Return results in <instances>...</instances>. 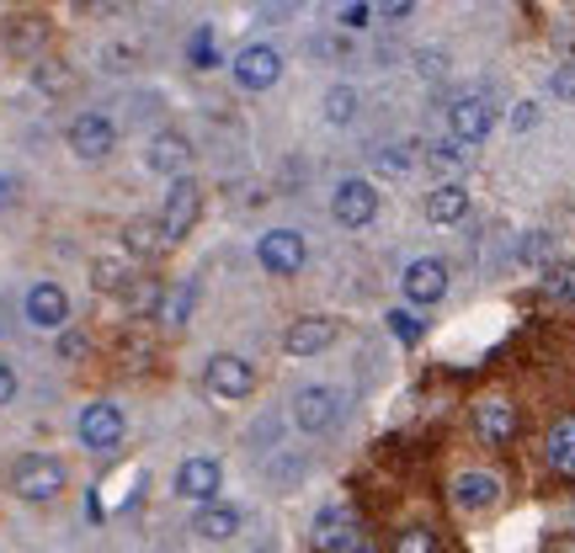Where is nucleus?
<instances>
[{"mask_svg":"<svg viewBox=\"0 0 575 553\" xmlns=\"http://www.w3.org/2000/svg\"><path fill=\"white\" fill-rule=\"evenodd\" d=\"M463 213H469V192L458 181H443L437 192H426V219L432 224H458Z\"/></svg>","mask_w":575,"mask_h":553,"instance_id":"obj_19","label":"nucleus"},{"mask_svg":"<svg viewBox=\"0 0 575 553\" xmlns=\"http://www.w3.org/2000/svg\"><path fill=\"white\" fill-rule=\"evenodd\" d=\"M554 553H575V538H571V543H560V549H554Z\"/></svg>","mask_w":575,"mask_h":553,"instance_id":"obj_43","label":"nucleus"},{"mask_svg":"<svg viewBox=\"0 0 575 553\" xmlns=\"http://www.w3.org/2000/svg\"><path fill=\"white\" fill-rule=\"evenodd\" d=\"M124 245L133 256H155V245H161V224L155 219H133L124 230Z\"/></svg>","mask_w":575,"mask_h":553,"instance_id":"obj_24","label":"nucleus"},{"mask_svg":"<svg viewBox=\"0 0 575 553\" xmlns=\"http://www.w3.org/2000/svg\"><path fill=\"white\" fill-rule=\"evenodd\" d=\"M336 415H341V399H336V389H304V395L293 399V421L304 426V432H326V426H336Z\"/></svg>","mask_w":575,"mask_h":553,"instance_id":"obj_13","label":"nucleus"},{"mask_svg":"<svg viewBox=\"0 0 575 553\" xmlns=\"http://www.w3.org/2000/svg\"><path fill=\"white\" fill-rule=\"evenodd\" d=\"M85 352H91V341H85L81 330H64V336H59V356H64V362H81Z\"/></svg>","mask_w":575,"mask_h":553,"instance_id":"obj_34","label":"nucleus"},{"mask_svg":"<svg viewBox=\"0 0 575 553\" xmlns=\"http://www.w3.org/2000/svg\"><path fill=\"white\" fill-rule=\"evenodd\" d=\"M347 532H357V516H352V506H326V511L315 516V543H320V549H336Z\"/></svg>","mask_w":575,"mask_h":553,"instance_id":"obj_21","label":"nucleus"},{"mask_svg":"<svg viewBox=\"0 0 575 553\" xmlns=\"http://www.w3.org/2000/svg\"><path fill=\"white\" fill-rule=\"evenodd\" d=\"M5 43H11V48H33V43H43V22L38 16H16V27H5Z\"/></svg>","mask_w":575,"mask_h":553,"instance_id":"obj_30","label":"nucleus"},{"mask_svg":"<svg viewBox=\"0 0 575 553\" xmlns=\"http://www.w3.org/2000/svg\"><path fill=\"white\" fill-rule=\"evenodd\" d=\"M203 384H208V395L213 399H246L250 389H256V373H250V362L219 352V356H208Z\"/></svg>","mask_w":575,"mask_h":553,"instance_id":"obj_3","label":"nucleus"},{"mask_svg":"<svg viewBox=\"0 0 575 553\" xmlns=\"http://www.w3.org/2000/svg\"><path fill=\"white\" fill-rule=\"evenodd\" d=\"M389 553H437V538L426 532V527H406L400 538H395V549Z\"/></svg>","mask_w":575,"mask_h":553,"instance_id":"obj_28","label":"nucleus"},{"mask_svg":"<svg viewBox=\"0 0 575 553\" xmlns=\"http://www.w3.org/2000/svg\"><path fill=\"white\" fill-rule=\"evenodd\" d=\"M27 319L43 325V330H59V325L70 319V298H64V287H59V282H38V287L27 293Z\"/></svg>","mask_w":575,"mask_h":553,"instance_id":"obj_16","label":"nucleus"},{"mask_svg":"<svg viewBox=\"0 0 575 553\" xmlns=\"http://www.w3.org/2000/svg\"><path fill=\"white\" fill-rule=\"evenodd\" d=\"M187 54H192V64H198V70H213V64H219V54H213V33H208V27H198V33H192Z\"/></svg>","mask_w":575,"mask_h":553,"instance_id":"obj_31","label":"nucleus"},{"mask_svg":"<svg viewBox=\"0 0 575 553\" xmlns=\"http://www.w3.org/2000/svg\"><path fill=\"white\" fill-rule=\"evenodd\" d=\"M198 213H203V187L192 181V176H181V181H171V192H165V208H161V239H187L192 235V224H198Z\"/></svg>","mask_w":575,"mask_h":553,"instance_id":"obj_1","label":"nucleus"},{"mask_svg":"<svg viewBox=\"0 0 575 553\" xmlns=\"http://www.w3.org/2000/svg\"><path fill=\"white\" fill-rule=\"evenodd\" d=\"M373 165H378L384 176H406V170L415 165V150H411V144H395V150H384V155L373 160Z\"/></svg>","mask_w":575,"mask_h":553,"instance_id":"obj_29","label":"nucleus"},{"mask_svg":"<svg viewBox=\"0 0 575 553\" xmlns=\"http://www.w3.org/2000/svg\"><path fill=\"white\" fill-rule=\"evenodd\" d=\"M330 213H336V224H347V230H368L373 213H378V192H373L368 181H341L336 198H330Z\"/></svg>","mask_w":575,"mask_h":553,"instance_id":"obj_6","label":"nucleus"},{"mask_svg":"<svg viewBox=\"0 0 575 553\" xmlns=\"http://www.w3.org/2000/svg\"><path fill=\"white\" fill-rule=\"evenodd\" d=\"M538 287H543L549 304H575V267H549Z\"/></svg>","mask_w":575,"mask_h":553,"instance_id":"obj_23","label":"nucleus"},{"mask_svg":"<svg viewBox=\"0 0 575 553\" xmlns=\"http://www.w3.org/2000/svg\"><path fill=\"white\" fill-rule=\"evenodd\" d=\"M278 75H283V54H278V48H267V43L240 48V59H235V80H240L246 91H267V85H278Z\"/></svg>","mask_w":575,"mask_h":553,"instance_id":"obj_9","label":"nucleus"},{"mask_svg":"<svg viewBox=\"0 0 575 553\" xmlns=\"http://www.w3.org/2000/svg\"><path fill=\"white\" fill-rule=\"evenodd\" d=\"M187 165H192V144H187V133H176V128H165L150 139V170H161V176H187Z\"/></svg>","mask_w":575,"mask_h":553,"instance_id":"obj_14","label":"nucleus"},{"mask_svg":"<svg viewBox=\"0 0 575 553\" xmlns=\"http://www.w3.org/2000/svg\"><path fill=\"white\" fill-rule=\"evenodd\" d=\"M533 122H538V102H517V113H512V128H517V133H528Z\"/></svg>","mask_w":575,"mask_h":553,"instance_id":"obj_40","label":"nucleus"},{"mask_svg":"<svg viewBox=\"0 0 575 553\" xmlns=\"http://www.w3.org/2000/svg\"><path fill=\"white\" fill-rule=\"evenodd\" d=\"M176 495L181 501H198V506H213V495H219V463L213 458H187L176 469Z\"/></svg>","mask_w":575,"mask_h":553,"instance_id":"obj_12","label":"nucleus"},{"mask_svg":"<svg viewBox=\"0 0 575 553\" xmlns=\"http://www.w3.org/2000/svg\"><path fill=\"white\" fill-rule=\"evenodd\" d=\"M373 16H378L373 5H341V22H347V27H368Z\"/></svg>","mask_w":575,"mask_h":553,"instance_id":"obj_39","label":"nucleus"},{"mask_svg":"<svg viewBox=\"0 0 575 553\" xmlns=\"http://www.w3.org/2000/svg\"><path fill=\"white\" fill-rule=\"evenodd\" d=\"M192 304H198V287H192V282H181V287L161 293V309H155V315H161L171 330H181V325H187V315H192Z\"/></svg>","mask_w":575,"mask_h":553,"instance_id":"obj_22","label":"nucleus"},{"mask_svg":"<svg viewBox=\"0 0 575 553\" xmlns=\"http://www.w3.org/2000/svg\"><path fill=\"white\" fill-rule=\"evenodd\" d=\"M474 436H480V442H491V447L512 442V436H517V404H512V399H501V395L480 399V404H474Z\"/></svg>","mask_w":575,"mask_h":553,"instance_id":"obj_10","label":"nucleus"},{"mask_svg":"<svg viewBox=\"0 0 575 553\" xmlns=\"http://www.w3.org/2000/svg\"><path fill=\"white\" fill-rule=\"evenodd\" d=\"M192 532H203L208 543H224V538H235V532H240V511H235V506H198Z\"/></svg>","mask_w":575,"mask_h":553,"instance_id":"obj_20","label":"nucleus"},{"mask_svg":"<svg viewBox=\"0 0 575 553\" xmlns=\"http://www.w3.org/2000/svg\"><path fill=\"white\" fill-rule=\"evenodd\" d=\"M400 282H406V298H411V304H437V298L448 293V267H443L437 256H421V261L406 267Z\"/></svg>","mask_w":575,"mask_h":553,"instance_id":"obj_11","label":"nucleus"},{"mask_svg":"<svg viewBox=\"0 0 575 553\" xmlns=\"http://www.w3.org/2000/svg\"><path fill=\"white\" fill-rule=\"evenodd\" d=\"M326 553H378V549H373V538H368V532L357 527V532H347V538H341L336 549H326Z\"/></svg>","mask_w":575,"mask_h":553,"instance_id":"obj_36","label":"nucleus"},{"mask_svg":"<svg viewBox=\"0 0 575 553\" xmlns=\"http://www.w3.org/2000/svg\"><path fill=\"white\" fill-rule=\"evenodd\" d=\"M91 282H96V293H128L133 272H128L124 261H96V267H91Z\"/></svg>","mask_w":575,"mask_h":553,"instance_id":"obj_25","label":"nucleus"},{"mask_svg":"<svg viewBox=\"0 0 575 553\" xmlns=\"http://www.w3.org/2000/svg\"><path fill=\"white\" fill-rule=\"evenodd\" d=\"M554 256V239L549 235H528L523 239V261H549Z\"/></svg>","mask_w":575,"mask_h":553,"instance_id":"obj_37","label":"nucleus"},{"mask_svg":"<svg viewBox=\"0 0 575 553\" xmlns=\"http://www.w3.org/2000/svg\"><path fill=\"white\" fill-rule=\"evenodd\" d=\"M326 118L330 122H352V118H357V91H352V85L326 91Z\"/></svg>","mask_w":575,"mask_h":553,"instance_id":"obj_27","label":"nucleus"},{"mask_svg":"<svg viewBox=\"0 0 575 553\" xmlns=\"http://www.w3.org/2000/svg\"><path fill=\"white\" fill-rule=\"evenodd\" d=\"M373 11H378V16H389V22H400V16H411L415 5H411V0H389V5H373Z\"/></svg>","mask_w":575,"mask_h":553,"instance_id":"obj_41","label":"nucleus"},{"mask_svg":"<svg viewBox=\"0 0 575 553\" xmlns=\"http://www.w3.org/2000/svg\"><path fill=\"white\" fill-rule=\"evenodd\" d=\"M389 330H395V336H400V341H406V346H415V341H421V330H426V325H421V319H415L411 309H395V315H389Z\"/></svg>","mask_w":575,"mask_h":553,"instance_id":"obj_32","label":"nucleus"},{"mask_svg":"<svg viewBox=\"0 0 575 553\" xmlns=\"http://www.w3.org/2000/svg\"><path fill=\"white\" fill-rule=\"evenodd\" d=\"M549 469L560 479H575V415H560L549 426Z\"/></svg>","mask_w":575,"mask_h":553,"instance_id":"obj_18","label":"nucleus"},{"mask_svg":"<svg viewBox=\"0 0 575 553\" xmlns=\"http://www.w3.org/2000/svg\"><path fill=\"white\" fill-rule=\"evenodd\" d=\"M549 91H554L560 102H575V64H560L554 80H549Z\"/></svg>","mask_w":575,"mask_h":553,"instance_id":"obj_35","label":"nucleus"},{"mask_svg":"<svg viewBox=\"0 0 575 553\" xmlns=\"http://www.w3.org/2000/svg\"><path fill=\"white\" fill-rule=\"evenodd\" d=\"M113 144H118V128H113V118H102V113H81V118L70 122V150H75L81 160L113 155Z\"/></svg>","mask_w":575,"mask_h":553,"instance_id":"obj_7","label":"nucleus"},{"mask_svg":"<svg viewBox=\"0 0 575 553\" xmlns=\"http://www.w3.org/2000/svg\"><path fill=\"white\" fill-rule=\"evenodd\" d=\"M38 85H43V91H64V85H70V70H64L59 59H43V64H38Z\"/></svg>","mask_w":575,"mask_h":553,"instance_id":"obj_33","label":"nucleus"},{"mask_svg":"<svg viewBox=\"0 0 575 553\" xmlns=\"http://www.w3.org/2000/svg\"><path fill=\"white\" fill-rule=\"evenodd\" d=\"M330 341H336V325H330V319H320V315L293 319V325H288V336H283L288 356H315V352H326Z\"/></svg>","mask_w":575,"mask_h":553,"instance_id":"obj_15","label":"nucleus"},{"mask_svg":"<svg viewBox=\"0 0 575 553\" xmlns=\"http://www.w3.org/2000/svg\"><path fill=\"white\" fill-rule=\"evenodd\" d=\"M501 501V479L495 474H458L453 479V506L458 511H485V506H495Z\"/></svg>","mask_w":575,"mask_h":553,"instance_id":"obj_17","label":"nucleus"},{"mask_svg":"<svg viewBox=\"0 0 575 553\" xmlns=\"http://www.w3.org/2000/svg\"><path fill=\"white\" fill-rule=\"evenodd\" d=\"M11 490H16L22 501H54V495L64 490V463H59V458H43V452H27V458L16 463V474H11Z\"/></svg>","mask_w":575,"mask_h":553,"instance_id":"obj_2","label":"nucleus"},{"mask_svg":"<svg viewBox=\"0 0 575 553\" xmlns=\"http://www.w3.org/2000/svg\"><path fill=\"white\" fill-rule=\"evenodd\" d=\"M81 442L91 447V452L118 447V442H124V410H118V404H107V399L85 404V410H81Z\"/></svg>","mask_w":575,"mask_h":553,"instance_id":"obj_4","label":"nucleus"},{"mask_svg":"<svg viewBox=\"0 0 575 553\" xmlns=\"http://www.w3.org/2000/svg\"><path fill=\"white\" fill-rule=\"evenodd\" d=\"M256 261H261L272 276H293L298 267H304V235H293V230H272V235H261Z\"/></svg>","mask_w":575,"mask_h":553,"instance_id":"obj_8","label":"nucleus"},{"mask_svg":"<svg viewBox=\"0 0 575 553\" xmlns=\"http://www.w3.org/2000/svg\"><path fill=\"white\" fill-rule=\"evenodd\" d=\"M415 70L426 80H437L443 75V54H437V48H421V54H415Z\"/></svg>","mask_w":575,"mask_h":553,"instance_id":"obj_38","label":"nucleus"},{"mask_svg":"<svg viewBox=\"0 0 575 553\" xmlns=\"http://www.w3.org/2000/svg\"><path fill=\"white\" fill-rule=\"evenodd\" d=\"M426 165H432V170L448 181V176H458V170H463V150H458L453 139H443V144H426Z\"/></svg>","mask_w":575,"mask_h":553,"instance_id":"obj_26","label":"nucleus"},{"mask_svg":"<svg viewBox=\"0 0 575 553\" xmlns=\"http://www.w3.org/2000/svg\"><path fill=\"white\" fill-rule=\"evenodd\" d=\"M491 102L485 96H458L448 107V133H453V144H480L485 133H491Z\"/></svg>","mask_w":575,"mask_h":553,"instance_id":"obj_5","label":"nucleus"},{"mask_svg":"<svg viewBox=\"0 0 575 553\" xmlns=\"http://www.w3.org/2000/svg\"><path fill=\"white\" fill-rule=\"evenodd\" d=\"M11 399H16V373L0 362V404H11Z\"/></svg>","mask_w":575,"mask_h":553,"instance_id":"obj_42","label":"nucleus"}]
</instances>
